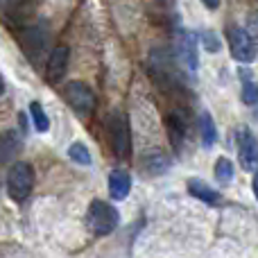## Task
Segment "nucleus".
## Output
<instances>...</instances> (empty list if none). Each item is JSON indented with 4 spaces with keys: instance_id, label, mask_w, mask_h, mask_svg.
I'll return each mask as SVG.
<instances>
[{
    "instance_id": "nucleus-15",
    "label": "nucleus",
    "mask_w": 258,
    "mask_h": 258,
    "mask_svg": "<svg viewBox=\"0 0 258 258\" xmlns=\"http://www.w3.org/2000/svg\"><path fill=\"white\" fill-rule=\"evenodd\" d=\"M215 179H218L222 186H229V183L233 181V163L227 156L215 161Z\"/></svg>"
},
{
    "instance_id": "nucleus-3",
    "label": "nucleus",
    "mask_w": 258,
    "mask_h": 258,
    "mask_svg": "<svg viewBox=\"0 0 258 258\" xmlns=\"http://www.w3.org/2000/svg\"><path fill=\"white\" fill-rule=\"evenodd\" d=\"M107 136L111 150L118 159H127L132 152V136H129V120L125 113L116 111L107 118Z\"/></svg>"
},
{
    "instance_id": "nucleus-7",
    "label": "nucleus",
    "mask_w": 258,
    "mask_h": 258,
    "mask_svg": "<svg viewBox=\"0 0 258 258\" xmlns=\"http://www.w3.org/2000/svg\"><path fill=\"white\" fill-rule=\"evenodd\" d=\"M238 156H240L242 168L254 172L258 150H256V138H254V134H251V129H242L240 132V138H238Z\"/></svg>"
},
{
    "instance_id": "nucleus-18",
    "label": "nucleus",
    "mask_w": 258,
    "mask_h": 258,
    "mask_svg": "<svg viewBox=\"0 0 258 258\" xmlns=\"http://www.w3.org/2000/svg\"><path fill=\"white\" fill-rule=\"evenodd\" d=\"M202 45L206 48V52H220V48H222V41H220V36L215 34L213 30H206L204 34H202Z\"/></svg>"
},
{
    "instance_id": "nucleus-11",
    "label": "nucleus",
    "mask_w": 258,
    "mask_h": 258,
    "mask_svg": "<svg viewBox=\"0 0 258 258\" xmlns=\"http://www.w3.org/2000/svg\"><path fill=\"white\" fill-rule=\"evenodd\" d=\"M165 132H168V138L174 150H181L183 141H186V122L179 113H170L165 118Z\"/></svg>"
},
{
    "instance_id": "nucleus-22",
    "label": "nucleus",
    "mask_w": 258,
    "mask_h": 258,
    "mask_svg": "<svg viewBox=\"0 0 258 258\" xmlns=\"http://www.w3.org/2000/svg\"><path fill=\"white\" fill-rule=\"evenodd\" d=\"M5 93V80H3V75H0V95Z\"/></svg>"
},
{
    "instance_id": "nucleus-10",
    "label": "nucleus",
    "mask_w": 258,
    "mask_h": 258,
    "mask_svg": "<svg viewBox=\"0 0 258 258\" xmlns=\"http://www.w3.org/2000/svg\"><path fill=\"white\" fill-rule=\"evenodd\" d=\"M129 188H132V177H129L125 170H113L109 174V195L116 202L127 200Z\"/></svg>"
},
{
    "instance_id": "nucleus-9",
    "label": "nucleus",
    "mask_w": 258,
    "mask_h": 258,
    "mask_svg": "<svg viewBox=\"0 0 258 258\" xmlns=\"http://www.w3.org/2000/svg\"><path fill=\"white\" fill-rule=\"evenodd\" d=\"M179 57L190 71H197V36L192 32H183L179 39Z\"/></svg>"
},
{
    "instance_id": "nucleus-20",
    "label": "nucleus",
    "mask_w": 258,
    "mask_h": 258,
    "mask_svg": "<svg viewBox=\"0 0 258 258\" xmlns=\"http://www.w3.org/2000/svg\"><path fill=\"white\" fill-rule=\"evenodd\" d=\"M202 5H204L206 9H218L220 7V0H202Z\"/></svg>"
},
{
    "instance_id": "nucleus-17",
    "label": "nucleus",
    "mask_w": 258,
    "mask_h": 258,
    "mask_svg": "<svg viewBox=\"0 0 258 258\" xmlns=\"http://www.w3.org/2000/svg\"><path fill=\"white\" fill-rule=\"evenodd\" d=\"M30 113H32V122H34V127H36V132H48L50 129V120H48V116H45V111H43V107H41L39 102H32L30 104Z\"/></svg>"
},
{
    "instance_id": "nucleus-1",
    "label": "nucleus",
    "mask_w": 258,
    "mask_h": 258,
    "mask_svg": "<svg viewBox=\"0 0 258 258\" xmlns=\"http://www.w3.org/2000/svg\"><path fill=\"white\" fill-rule=\"evenodd\" d=\"M34 188V170L27 161L12 163L7 172V192L14 202H25Z\"/></svg>"
},
{
    "instance_id": "nucleus-14",
    "label": "nucleus",
    "mask_w": 258,
    "mask_h": 258,
    "mask_svg": "<svg viewBox=\"0 0 258 258\" xmlns=\"http://www.w3.org/2000/svg\"><path fill=\"white\" fill-rule=\"evenodd\" d=\"M168 159H165L161 152H154V154H147L145 156V161H143V168L147 170V172H152V174H161V172H165L168 170Z\"/></svg>"
},
{
    "instance_id": "nucleus-21",
    "label": "nucleus",
    "mask_w": 258,
    "mask_h": 258,
    "mask_svg": "<svg viewBox=\"0 0 258 258\" xmlns=\"http://www.w3.org/2000/svg\"><path fill=\"white\" fill-rule=\"evenodd\" d=\"M12 3H14V0H0V9L7 7V5H12Z\"/></svg>"
},
{
    "instance_id": "nucleus-8",
    "label": "nucleus",
    "mask_w": 258,
    "mask_h": 258,
    "mask_svg": "<svg viewBox=\"0 0 258 258\" xmlns=\"http://www.w3.org/2000/svg\"><path fill=\"white\" fill-rule=\"evenodd\" d=\"M23 145V138L16 129H7V132L0 134V165L12 163L14 159L18 156Z\"/></svg>"
},
{
    "instance_id": "nucleus-19",
    "label": "nucleus",
    "mask_w": 258,
    "mask_h": 258,
    "mask_svg": "<svg viewBox=\"0 0 258 258\" xmlns=\"http://www.w3.org/2000/svg\"><path fill=\"white\" fill-rule=\"evenodd\" d=\"M242 102L249 107L256 104V84L249 80V73H245V82H242Z\"/></svg>"
},
{
    "instance_id": "nucleus-4",
    "label": "nucleus",
    "mask_w": 258,
    "mask_h": 258,
    "mask_svg": "<svg viewBox=\"0 0 258 258\" xmlns=\"http://www.w3.org/2000/svg\"><path fill=\"white\" fill-rule=\"evenodd\" d=\"M63 100L80 118H89L95 109V93L84 82H68L63 86Z\"/></svg>"
},
{
    "instance_id": "nucleus-5",
    "label": "nucleus",
    "mask_w": 258,
    "mask_h": 258,
    "mask_svg": "<svg viewBox=\"0 0 258 258\" xmlns=\"http://www.w3.org/2000/svg\"><path fill=\"white\" fill-rule=\"evenodd\" d=\"M227 39H229V50L231 57L240 63H251L256 59V43L254 36L245 30V27H229L227 30Z\"/></svg>"
},
{
    "instance_id": "nucleus-12",
    "label": "nucleus",
    "mask_w": 258,
    "mask_h": 258,
    "mask_svg": "<svg viewBox=\"0 0 258 258\" xmlns=\"http://www.w3.org/2000/svg\"><path fill=\"white\" fill-rule=\"evenodd\" d=\"M188 192H190L192 197H197V200H202V202H206V204H220V192L218 190H213V188L209 186V183H204L202 179H190L188 181Z\"/></svg>"
},
{
    "instance_id": "nucleus-2",
    "label": "nucleus",
    "mask_w": 258,
    "mask_h": 258,
    "mask_svg": "<svg viewBox=\"0 0 258 258\" xmlns=\"http://www.w3.org/2000/svg\"><path fill=\"white\" fill-rule=\"evenodd\" d=\"M118 220H120L118 211L111 204H107L102 200L91 202L89 213H86V224H89V229L95 236H109L118 227Z\"/></svg>"
},
{
    "instance_id": "nucleus-13",
    "label": "nucleus",
    "mask_w": 258,
    "mask_h": 258,
    "mask_svg": "<svg viewBox=\"0 0 258 258\" xmlns=\"http://www.w3.org/2000/svg\"><path fill=\"white\" fill-rule=\"evenodd\" d=\"M200 134H202V143L204 147H213L215 141H218V129H215V122L211 118V113H202L200 116Z\"/></svg>"
},
{
    "instance_id": "nucleus-6",
    "label": "nucleus",
    "mask_w": 258,
    "mask_h": 258,
    "mask_svg": "<svg viewBox=\"0 0 258 258\" xmlns=\"http://www.w3.org/2000/svg\"><path fill=\"white\" fill-rule=\"evenodd\" d=\"M68 57H71V50L68 45H57V48L50 52L48 59V66H45V80L50 84H59L66 75V68H68Z\"/></svg>"
},
{
    "instance_id": "nucleus-16",
    "label": "nucleus",
    "mask_w": 258,
    "mask_h": 258,
    "mask_svg": "<svg viewBox=\"0 0 258 258\" xmlns=\"http://www.w3.org/2000/svg\"><path fill=\"white\" fill-rule=\"evenodd\" d=\"M68 156H71L75 163H80V165H91V152H89V147L84 145V143H73L71 147H68Z\"/></svg>"
}]
</instances>
